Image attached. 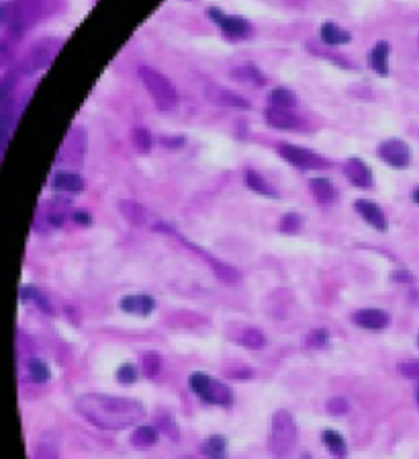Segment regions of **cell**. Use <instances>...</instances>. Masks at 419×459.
<instances>
[{
    "instance_id": "f35d334b",
    "label": "cell",
    "mask_w": 419,
    "mask_h": 459,
    "mask_svg": "<svg viewBox=\"0 0 419 459\" xmlns=\"http://www.w3.org/2000/svg\"><path fill=\"white\" fill-rule=\"evenodd\" d=\"M159 142H162V146L168 148V150H178V148H183L184 144H186V139H184L183 135H166V137H162Z\"/></svg>"
},
{
    "instance_id": "ba28073f",
    "label": "cell",
    "mask_w": 419,
    "mask_h": 459,
    "mask_svg": "<svg viewBox=\"0 0 419 459\" xmlns=\"http://www.w3.org/2000/svg\"><path fill=\"white\" fill-rule=\"evenodd\" d=\"M280 156L292 166H299V168H323L327 166L323 158H319L317 154L305 150V148H299V146H290L285 144L280 146Z\"/></svg>"
},
{
    "instance_id": "9c48e42d",
    "label": "cell",
    "mask_w": 419,
    "mask_h": 459,
    "mask_svg": "<svg viewBox=\"0 0 419 459\" xmlns=\"http://www.w3.org/2000/svg\"><path fill=\"white\" fill-rule=\"evenodd\" d=\"M343 174L352 185L360 187V189H370L372 183H374L370 166L360 158H350L348 163L343 164Z\"/></svg>"
},
{
    "instance_id": "484cf974",
    "label": "cell",
    "mask_w": 419,
    "mask_h": 459,
    "mask_svg": "<svg viewBox=\"0 0 419 459\" xmlns=\"http://www.w3.org/2000/svg\"><path fill=\"white\" fill-rule=\"evenodd\" d=\"M268 101H270V107H280V109H290L299 103L297 95H294L290 88H283V86L270 90Z\"/></svg>"
},
{
    "instance_id": "8d00e7d4",
    "label": "cell",
    "mask_w": 419,
    "mask_h": 459,
    "mask_svg": "<svg viewBox=\"0 0 419 459\" xmlns=\"http://www.w3.org/2000/svg\"><path fill=\"white\" fill-rule=\"evenodd\" d=\"M13 86H15V78H13V76H4V78H0V109L4 107L6 101L10 99Z\"/></svg>"
},
{
    "instance_id": "30bf717a",
    "label": "cell",
    "mask_w": 419,
    "mask_h": 459,
    "mask_svg": "<svg viewBox=\"0 0 419 459\" xmlns=\"http://www.w3.org/2000/svg\"><path fill=\"white\" fill-rule=\"evenodd\" d=\"M264 119L272 130H294L301 125V117L290 109L268 107L264 111Z\"/></svg>"
},
{
    "instance_id": "f1b7e54d",
    "label": "cell",
    "mask_w": 419,
    "mask_h": 459,
    "mask_svg": "<svg viewBox=\"0 0 419 459\" xmlns=\"http://www.w3.org/2000/svg\"><path fill=\"white\" fill-rule=\"evenodd\" d=\"M27 369H29L31 379L37 381V383H45V381H50V378H52L50 365H48L45 361H41V359H31V361L27 363Z\"/></svg>"
},
{
    "instance_id": "8fae6325",
    "label": "cell",
    "mask_w": 419,
    "mask_h": 459,
    "mask_svg": "<svg viewBox=\"0 0 419 459\" xmlns=\"http://www.w3.org/2000/svg\"><path fill=\"white\" fill-rule=\"evenodd\" d=\"M207 99L215 105H221V107H234V109H250V101L243 99L241 95H237L234 90H227L223 86H207Z\"/></svg>"
},
{
    "instance_id": "d6986e66",
    "label": "cell",
    "mask_w": 419,
    "mask_h": 459,
    "mask_svg": "<svg viewBox=\"0 0 419 459\" xmlns=\"http://www.w3.org/2000/svg\"><path fill=\"white\" fill-rule=\"evenodd\" d=\"M319 33H321V41H323V43L336 46V48L350 43V39H352V35H350L346 29L338 27L336 23H323L321 29H319Z\"/></svg>"
},
{
    "instance_id": "5b68a950",
    "label": "cell",
    "mask_w": 419,
    "mask_h": 459,
    "mask_svg": "<svg viewBox=\"0 0 419 459\" xmlns=\"http://www.w3.org/2000/svg\"><path fill=\"white\" fill-rule=\"evenodd\" d=\"M207 15H209L213 23L219 25V29H221V31L225 33V37H229V39H248V37L254 33L252 23H250L248 19H243V17H229V15H225L223 11H219V8H209Z\"/></svg>"
},
{
    "instance_id": "ac0fdd59",
    "label": "cell",
    "mask_w": 419,
    "mask_h": 459,
    "mask_svg": "<svg viewBox=\"0 0 419 459\" xmlns=\"http://www.w3.org/2000/svg\"><path fill=\"white\" fill-rule=\"evenodd\" d=\"M33 459H59V443L53 432H43L39 437Z\"/></svg>"
},
{
    "instance_id": "f546056e",
    "label": "cell",
    "mask_w": 419,
    "mask_h": 459,
    "mask_svg": "<svg viewBox=\"0 0 419 459\" xmlns=\"http://www.w3.org/2000/svg\"><path fill=\"white\" fill-rule=\"evenodd\" d=\"M141 365H143V374L145 378L156 379L162 371V355L156 351H148L141 359Z\"/></svg>"
},
{
    "instance_id": "7a4b0ae2",
    "label": "cell",
    "mask_w": 419,
    "mask_h": 459,
    "mask_svg": "<svg viewBox=\"0 0 419 459\" xmlns=\"http://www.w3.org/2000/svg\"><path fill=\"white\" fill-rule=\"evenodd\" d=\"M137 74H139V78L143 82V86L148 88V93H150V97H152L157 111H166L168 113V111H174V109L178 107V90H176V86L172 84V81L166 74L157 72V70L150 68V66H141L137 70Z\"/></svg>"
},
{
    "instance_id": "5bb4252c",
    "label": "cell",
    "mask_w": 419,
    "mask_h": 459,
    "mask_svg": "<svg viewBox=\"0 0 419 459\" xmlns=\"http://www.w3.org/2000/svg\"><path fill=\"white\" fill-rule=\"evenodd\" d=\"M119 306H121L123 312L135 314V316H150V314L156 310L154 297L148 296V294H132V296H125L119 301Z\"/></svg>"
},
{
    "instance_id": "cb8c5ba5",
    "label": "cell",
    "mask_w": 419,
    "mask_h": 459,
    "mask_svg": "<svg viewBox=\"0 0 419 459\" xmlns=\"http://www.w3.org/2000/svg\"><path fill=\"white\" fill-rule=\"evenodd\" d=\"M68 210H70V201L66 199H53L50 201V205H48V224L53 226V228H62L64 224H66V219H68Z\"/></svg>"
},
{
    "instance_id": "e575fe53",
    "label": "cell",
    "mask_w": 419,
    "mask_h": 459,
    "mask_svg": "<svg viewBox=\"0 0 419 459\" xmlns=\"http://www.w3.org/2000/svg\"><path fill=\"white\" fill-rule=\"evenodd\" d=\"M327 343H329V332L325 328H317L307 336V347H313V349H321Z\"/></svg>"
},
{
    "instance_id": "3957f363",
    "label": "cell",
    "mask_w": 419,
    "mask_h": 459,
    "mask_svg": "<svg viewBox=\"0 0 419 459\" xmlns=\"http://www.w3.org/2000/svg\"><path fill=\"white\" fill-rule=\"evenodd\" d=\"M270 451L278 459H287L297 445V420L288 410H276L272 414V429H270Z\"/></svg>"
},
{
    "instance_id": "52a82bcc",
    "label": "cell",
    "mask_w": 419,
    "mask_h": 459,
    "mask_svg": "<svg viewBox=\"0 0 419 459\" xmlns=\"http://www.w3.org/2000/svg\"><path fill=\"white\" fill-rule=\"evenodd\" d=\"M378 156H381L383 163H387L389 166H393V168H405V166H409V163H411L409 146L403 139H397V137L385 139L378 146Z\"/></svg>"
},
{
    "instance_id": "6da1fadb",
    "label": "cell",
    "mask_w": 419,
    "mask_h": 459,
    "mask_svg": "<svg viewBox=\"0 0 419 459\" xmlns=\"http://www.w3.org/2000/svg\"><path fill=\"white\" fill-rule=\"evenodd\" d=\"M78 412L97 429L123 431L141 423L145 406L133 398H119L106 394H86L78 400Z\"/></svg>"
},
{
    "instance_id": "e0dca14e",
    "label": "cell",
    "mask_w": 419,
    "mask_h": 459,
    "mask_svg": "<svg viewBox=\"0 0 419 459\" xmlns=\"http://www.w3.org/2000/svg\"><path fill=\"white\" fill-rule=\"evenodd\" d=\"M157 441H159V432L154 425H139L133 431L132 443L135 449H152L156 447Z\"/></svg>"
},
{
    "instance_id": "ab89813d",
    "label": "cell",
    "mask_w": 419,
    "mask_h": 459,
    "mask_svg": "<svg viewBox=\"0 0 419 459\" xmlns=\"http://www.w3.org/2000/svg\"><path fill=\"white\" fill-rule=\"evenodd\" d=\"M159 425H162V427H159L162 431L166 432V434H170L172 439H176V434H178V431H176V425H174V423H172L168 416H164V418L159 416Z\"/></svg>"
},
{
    "instance_id": "7bdbcfd3",
    "label": "cell",
    "mask_w": 419,
    "mask_h": 459,
    "mask_svg": "<svg viewBox=\"0 0 419 459\" xmlns=\"http://www.w3.org/2000/svg\"><path fill=\"white\" fill-rule=\"evenodd\" d=\"M413 201H416V203H419V187L413 191Z\"/></svg>"
},
{
    "instance_id": "d4e9b609",
    "label": "cell",
    "mask_w": 419,
    "mask_h": 459,
    "mask_svg": "<svg viewBox=\"0 0 419 459\" xmlns=\"http://www.w3.org/2000/svg\"><path fill=\"white\" fill-rule=\"evenodd\" d=\"M246 185L254 191V193L262 195V197H278L276 189L264 179L262 174H258L256 170H248V172H246Z\"/></svg>"
},
{
    "instance_id": "74e56055",
    "label": "cell",
    "mask_w": 419,
    "mask_h": 459,
    "mask_svg": "<svg viewBox=\"0 0 419 459\" xmlns=\"http://www.w3.org/2000/svg\"><path fill=\"white\" fill-rule=\"evenodd\" d=\"M327 408H329V412H332V414H346V412L350 410V404H348V400H346V398L338 396V398H332V400H329Z\"/></svg>"
},
{
    "instance_id": "d590c367",
    "label": "cell",
    "mask_w": 419,
    "mask_h": 459,
    "mask_svg": "<svg viewBox=\"0 0 419 459\" xmlns=\"http://www.w3.org/2000/svg\"><path fill=\"white\" fill-rule=\"evenodd\" d=\"M399 374L403 378L409 379H419V361H405V363H399Z\"/></svg>"
},
{
    "instance_id": "b9f144b4",
    "label": "cell",
    "mask_w": 419,
    "mask_h": 459,
    "mask_svg": "<svg viewBox=\"0 0 419 459\" xmlns=\"http://www.w3.org/2000/svg\"><path fill=\"white\" fill-rule=\"evenodd\" d=\"M395 281H413V277L409 273H395Z\"/></svg>"
},
{
    "instance_id": "603a6c76",
    "label": "cell",
    "mask_w": 419,
    "mask_h": 459,
    "mask_svg": "<svg viewBox=\"0 0 419 459\" xmlns=\"http://www.w3.org/2000/svg\"><path fill=\"white\" fill-rule=\"evenodd\" d=\"M321 441H323V445L327 447V451L336 459L348 458V445H346V439L341 437L340 432L323 431L321 432Z\"/></svg>"
},
{
    "instance_id": "4fadbf2b",
    "label": "cell",
    "mask_w": 419,
    "mask_h": 459,
    "mask_svg": "<svg viewBox=\"0 0 419 459\" xmlns=\"http://www.w3.org/2000/svg\"><path fill=\"white\" fill-rule=\"evenodd\" d=\"M352 322L358 324L364 330H385L391 318L385 310H374V308H367V310H358L354 316H352Z\"/></svg>"
},
{
    "instance_id": "4316f807",
    "label": "cell",
    "mask_w": 419,
    "mask_h": 459,
    "mask_svg": "<svg viewBox=\"0 0 419 459\" xmlns=\"http://www.w3.org/2000/svg\"><path fill=\"white\" fill-rule=\"evenodd\" d=\"M232 76H234L236 81L250 82V84H254V86H264V84H266V76H264L256 66H252V64H246V66L236 68V70L232 72Z\"/></svg>"
},
{
    "instance_id": "f6af8a7d",
    "label": "cell",
    "mask_w": 419,
    "mask_h": 459,
    "mask_svg": "<svg viewBox=\"0 0 419 459\" xmlns=\"http://www.w3.org/2000/svg\"><path fill=\"white\" fill-rule=\"evenodd\" d=\"M418 400H419V392H418Z\"/></svg>"
},
{
    "instance_id": "ee69618b",
    "label": "cell",
    "mask_w": 419,
    "mask_h": 459,
    "mask_svg": "<svg viewBox=\"0 0 419 459\" xmlns=\"http://www.w3.org/2000/svg\"><path fill=\"white\" fill-rule=\"evenodd\" d=\"M184 459H192V458H184Z\"/></svg>"
},
{
    "instance_id": "9a60e30c",
    "label": "cell",
    "mask_w": 419,
    "mask_h": 459,
    "mask_svg": "<svg viewBox=\"0 0 419 459\" xmlns=\"http://www.w3.org/2000/svg\"><path fill=\"white\" fill-rule=\"evenodd\" d=\"M389 55H391V43H387V41H378L370 50V57H368L370 68L378 76H389Z\"/></svg>"
},
{
    "instance_id": "8992f818",
    "label": "cell",
    "mask_w": 419,
    "mask_h": 459,
    "mask_svg": "<svg viewBox=\"0 0 419 459\" xmlns=\"http://www.w3.org/2000/svg\"><path fill=\"white\" fill-rule=\"evenodd\" d=\"M57 48H59V41L55 39H43L39 41L23 62V72L25 74H33L37 70H43L50 62H52L55 54H57Z\"/></svg>"
},
{
    "instance_id": "2e32d148",
    "label": "cell",
    "mask_w": 419,
    "mask_h": 459,
    "mask_svg": "<svg viewBox=\"0 0 419 459\" xmlns=\"http://www.w3.org/2000/svg\"><path fill=\"white\" fill-rule=\"evenodd\" d=\"M52 189L59 193H82L84 191V179L76 172H55L52 179Z\"/></svg>"
},
{
    "instance_id": "7c38bea8",
    "label": "cell",
    "mask_w": 419,
    "mask_h": 459,
    "mask_svg": "<svg viewBox=\"0 0 419 459\" xmlns=\"http://www.w3.org/2000/svg\"><path fill=\"white\" fill-rule=\"evenodd\" d=\"M354 210L362 216L364 221H368L374 230L378 232H385L389 228V221H387V216L385 212L381 210V205H376L374 201H368V199H358L354 203Z\"/></svg>"
},
{
    "instance_id": "83f0119b",
    "label": "cell",
    "mask_w": 419,
    "mask_h": 459,
    "mask_svg": "<svg viewBox=\"0 0 419 459\" xmlns=\"http://www.w3.org/2000/svg\"><path fill=\"white\" fill-rule=\"evenodd\" d=\"M237 343L243 345V347H248V349L258 351V349H264V347H266V336H264L262 330H258V328H246V330L237 336Z\"/></svg>"
},
{
    "instance_id": "1f68e13d",
    "label": "cell",
    "mask_w": 419,
    "mask_h": 459,
    "mask_svg": "<svg viewBox=\"0 0 419 459\" xmlns=\"http://www.w3.org/2000/svg\"><path fill=\"white\" fill-rule=\"evenodd\" d=\"M8 135H10V111L8 109H0V156L6 150L8 144Z\"/></svg>"
},
{
    "instance_id": "60d3db41",
    "label": "cell",
    "mask_w": 419,
    "mask_h": 459,
    "mask_svg": "<svg viewBox=\"0 0 419 459\" xmlns=\"http://www.w3.org/2000/svg\"><path fill=\"white\" fill-rule=\"evenodd\" d=\"M72 216H74V221H76L78 226H90V224H92V216H90L88 210H78V212H74Z\"/></svg>"
},
{
    "instance_id": "ffe728a7",
    "label": "cell",
    "mask_w": 419,
    "mask_h": 459,
    "mask_svg": "<svg viewBox=\"0 0 419 459\" xmlns=\"http://www.w3.org/2000/svg\"><path fill=\"white\" fill-rule=\"evenodd\" d=\"M119 212H121V216L125 217L129 224H133V226H143L145 219H148L145 207H143L141 203L133 201V199H123V201H119Z\"/></svg>"
},
{
    "instance_id": "4dcf8cb0",
    "label": "cell",
    "mask_w": 419,
    "mask_h": 459,
    "mask_svg": "<svg viewBox=\"0 0 419 459\" xmlns=\"http://www.w3.org/2000/svg\"><path fill=\"white\" fill-rule=\"evenodd\" d=\"M133 144H135L139 154H150L152 146H154V137L145 128H135L133 130Z\"/></svg>"
},
{
    "instance_id": "277c9868",
    "label": "cell",
    "mask_w": 419,
    "mask_h": 459,
    "mask_svg": "<svg viewBox=\"0 0 419 459\" xmlns=\"http://www.w3.org/2000/svg\"><path fill=\"white\" fill-rule=\"evenodd\" d=\"M188 385H190V390H192L201 400L211 402V404L229 406L232 404V400H234L232 390H229L223 381L209 378V376L203 374V371H194V374L188 378Z\"/></svg>"
},
{
    "instance_id": "7402d4cb",
    "label": "cell",
    "mask_w": 419,
    "mask_h": 459,
    "mask_svg": "<svg viewBox=\"0 0 419 459\" xmlns=\"http://www.w3.org/2000/svg\"><path fill=\"white\" fill-rule=\"evenodd\" d=\"M311 191H313L315 199L323 205H329L338 199V189L332 181L327 179H313L311 181Z\"/></svg>"
},
{
    "instance_id": "d6a6232c",
    "label": "cell",
    "mask_w": 419,
    "mask_h": 459,
    "mask_svg": "<svg viewBox=\"0 0 419 459\" xmlns=\"http://www.w3.org/2000/svg\"><path fill=\"white\" fill-rule=\"evenodd\" d=\"M303 228V217L299 216L297 212H288L285 217L280 219V230L285 234H297L299 230Z\"/></svg>"
},
{
    "instance_id": "836d02e7",
    "label": "cell",
    "mask_w": 419,
    "mask_h": 459,
    "mask_svg": "<svg viewBox=\"0 0 419 459\" xmlns=\"http://www.w3.org/2000/svg\"><path fill=\"white\" fill-rule=\"evenodd\" d=\"M117 381L123 383V385H132L137 381V367L133 363H123L119 369H117Z\"/></svg>"
},
{
    "instance_id": "44dd1931",
    "label": "cell",
    "mask_w": 419,
    "mask_h": 459,
    "mask_svg": "<svg viewBox=\"0 0 419 459\" xmlns=\"http://www.w3.org/2000/svg\"><path fill=\"white\" fill-rule=\"evenodd\" d=\"M201 453L207 459H225L227 458V439L221 434H211L201 445Z\"/></svg>"
}]
</instances>
